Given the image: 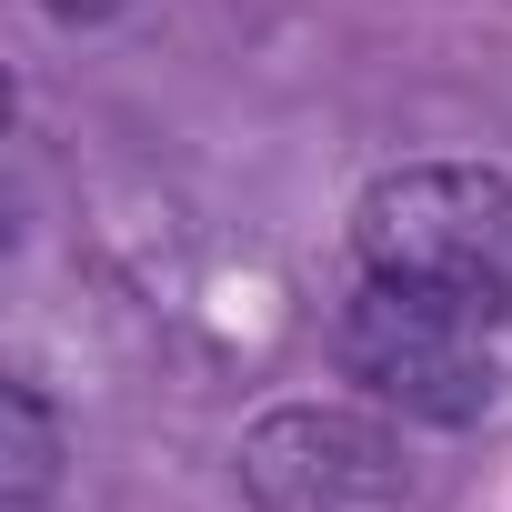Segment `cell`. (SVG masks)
Here are the masks:
<instances>
[{"instance_id": "cell-1", "label": "cell", "mask_w": 512, "mask_h": 512, "mask_svg": "<svg viewBox=\"0 0 512 512\" xmlns=\"http://www.w3.org/2000/svg\"><path fill=\"white\" fill-rule=\"evenodd\" d=\"M352 251L372 282H432L472 302H512V181L472 161L382 171L352 211Z\"/></svg>"}, {"instance_id": "cell-2", "label": "cell", "mask_w": 512, "mask_h": 512, "mask_svg": "<svg viewBox=\"0 0 512 512\" xmlns=\"http://www.w3.org/2000/svg\"><path fill=\"white\" fill-rule=\"evenodd\" d=\"M342 372L422 422H472L492 402V302L432 282H362L342 312Z\"/></svg>"}, {"instance_id": "cell-3", "label": "cell", "mask_w": 512, "mask_h": 512, "mask_svg": "<svg viewBox=\"0 0 512 512\" xmlns=\"http://www.w3.org/2000/svg\"><path fill=\"white\" fill-rule=\"evenodd\" d=\"M241 482L262 512H392L402 452L352 412H272L241 442Z\"/></svg>"}, {"instance_id": "cell-4", "label": "cell", "mask_w": 512, "mask_h": 512, "mask_svg": "<svg viewBox=\"0 0 512 512\" xmlns=\"http://www.w3.org/2000/svg\"><path fill=\"white\" fill-rule=\"evenodd\" d=\"M0 422H11V512H41V492H51V462H61V432H51V412H41V392L31 382H11L0 392Z\"/></svg>"}]
</instances>
